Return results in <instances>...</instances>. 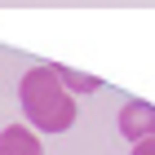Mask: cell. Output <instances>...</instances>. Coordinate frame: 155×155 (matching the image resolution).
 Listing matches in <instances>:
<instances>
[{
	"label": "cell",
	"instance_id": "cell-5",
	"mask_svg": "<svg viewBox=\"0 0 155 155\" xmlns=\"http://www.w3.org/2000/svg\"><path fill=\"white\" fill-rule=\"evenodd\" d=\"M133 155H155V137H151V142H137V146H133Z\"/></svg>",
	"mask_w": 155,
	"mask_h": 155
},
{
	"label": "cell",
	"instance_id": "cell-3",
	"mask_svg": "<svg viewBox=\"0 0 155 155\" xmlns=\"http://www.w3.org/2000/svg\"><path fill=\"white\" fill-rule=\"evenodd\" d=\"M0 155H45V151H40V137L27 124H9L0 133Z\"/></svg>",
	"mask_w": 155,
	"mask_h": 155
},
{
	"label": "cell",
	"instance_id": "cell-1",
	"mask_svg": "<svg viewBox=\"0 0 155 155\" xmlns=\"http://www.w3.org/2000/svg\"><path fill=\"white\" fill-rule=\"evenodd\" d=\"M18 102H22L31 129L40 133H67L75 124V97L58 84L53 62H40L18 80Z\"/></svg>",
	"mask_w": 155,
	"mask_h": 155
},
{
	"label": "cell",
	"instance_id": "cell-2",
	"mask_svg": "<svg viewBox=\"0 0 155 155\" xmlns=\"http://www.w3.org/2000/svg\"><path fill=\"white\" fill-rule=\"evenodd\" d=\"M120 133H124L133 146H137V142H151V137H155V107L142 102V97L124 102V107H120Z\"/></svg>",
	"mask_w": 155,
	"mask_h": 155
},
{
	"label": "cell",
	"instance_id": "cell-4",
	"mask_svg": "<svg viewBox=\"0 0 155 155\" xmlns=\"http://www.w3.org/2000/svg\"><path fill=\"white\" fill-rule=\"evenodd\" d=\"M53 71H58V84L67 89V93H97V89H102V80H97V75L71 71V67H53Z\"/></svg>",
	"mask_w": 155,
	"mask_h": 155
}]
</instances>
